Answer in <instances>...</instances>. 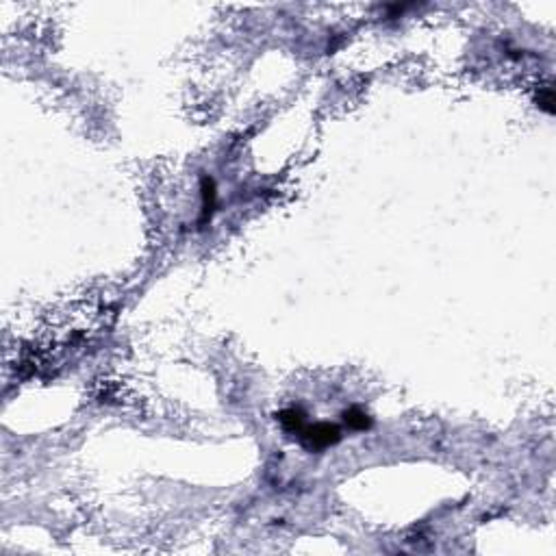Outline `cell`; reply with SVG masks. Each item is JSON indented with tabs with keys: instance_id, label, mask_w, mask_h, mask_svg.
Masks as SVG:
<instances>
[{
	"instance_id": "3957f363",
	"label": "cell",
	"mask_w": 556,
	"mask_h": 556,
	"mask_svg": "<svg viewBox=\"0 0 556 556\" xmlns=\"http://www.w3.org/2000/svg\"><path fill=\"white\" fill-rule=\"evenodd\" d=\"M304 411L300 406H291V408H283L281 413L276 415V419L281 422V426L287 431V433H293V435H300L302 428L306 426V419H304Z\"/></svg>"
},
{
	"instance_id": "7a4b0ae2",
	"label": "cell",
	"mask_w": 556,
	"mask_h": 556,
	"mask_svg": "<svg viewBox=\"0 0 556 556\" xmlns=\"http://www.w3.org/2000/svg\"><path fill=\"white\" fill-rule=\"evenodd\" d=\"M200 196H202V209H200V224L211 222L216 214L218 207V189H216V181L211 176L202 174L200 176Z\"/></svg>"
},
{
	"instance_id": "277c9868",
	"label": "cell",
	"mask_w": 556,
	"mask_h": 556,
	"mask_svg": "<svg viewBox=\"0 0 556 556\" xmlns=\"http://www.w3.org/2000/svg\"><path fill=\"white\" fill-rule=\"evenodd\" d=\"M341 417H343V424H346V426L350 428V431H370L372 428V417L363 411L361 406H350V408H346V411L341 413Z\"/></svg>"
},
{
	"instance_id": "5b68a950",
	"label": "cell",
	"mask_w": 556,
	"mask_h": 556,
	"mask_svg": "<svg viewBox=\"0 0 556 556\" xmlns=\"http://www.w3.org/2000/svg\"><path fill=\"white\" fill-rule=\"evenodd\" d=\"M537 107L546 111L548 116H554V89L550 85H544L537 89Z\"/></svg>"
},
{
	"instance_id": "6da1fadb",
	"label": "cell",
	"mask_w": 556,
	"mask_h": 556,
	"mask_svg": "<svg viewBox=\"0 0 556 556\" xmlns=\"http://www.w3.org/2000/svg\"><path fill=\"white\" fill-rule=\"evenodd\" d=\"M302 446L309 452H324L341 441V428L337 424L331 422H318V424H306L302 433L298 435Z\"/></svg>"
}]
</instances>
